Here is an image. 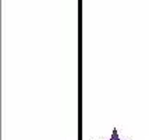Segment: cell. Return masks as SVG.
Listing matches in <instances>:
<instances>
[{
  "mask_svg": "<svg viewBox=\"0 0 149 140\" xmlns=\"http://www.w3.org/2000/svg\"><path fill=\"white\" fill-rule=\"evenodd\" d=\"M100 140V139H99ZM110 140H120L118 139V136H117V129H114V130H113V134H111V139Z\"/></svg>",
  "mask_w": 149,
  "mask_h": 140,
  "instance_id": "1",
  "label": "cell"
}]
</instances>
